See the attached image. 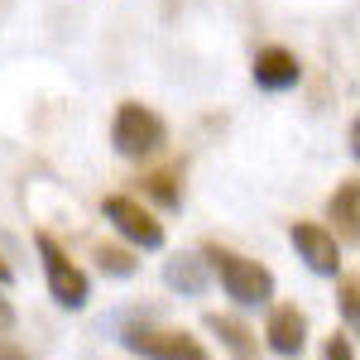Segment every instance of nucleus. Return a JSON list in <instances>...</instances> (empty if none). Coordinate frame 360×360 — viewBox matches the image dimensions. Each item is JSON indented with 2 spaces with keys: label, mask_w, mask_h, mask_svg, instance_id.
<instances>
[{
  "label": "nucleus",
  "mask_w": 360,
  "mask_h": 360,
  "mask_svg": "<svg viewBox=\"0 0 360 360\" xmlns=\"http://www.w3.org/2000/svg\"><path fill=\"white\" fill-rule=\"evenodd\" d=\"M202 259L212 264V274L221 278L226 298L236 307H274V274L231 245H217V240H202Z\"/></svg>",
  "instance_id": "obj_1"
},
{
  "label": "nucleus",
  "mask_w": 360,
  "mask_h": 360,
  "mask_svg": "<svg viewBox=\"0 0 360 360\" xmlns=\"http://www.w3.org/2000/svg\"><path fill=\"white\" fill-rule=\"evenodd\" d=\"M111 149L120 159H159L168 149V125L159 111H149L144 101H120L111 115Z\"/></svg>",
  "instance_id": "obj_2"
},
{
  "label": "nucleus",
  "mask_w": 360,
  "mask_h": 360,
  "mask_svg": "<svg viewBox=\"0 0 360 360\" xmlns=\"http://www.w3.org/2000/svg\"><path fill=\"white\" fill-rule=\"evenodd\" d=\"M34 250H39V264H44V278H49V298L68 312H82L86 298H91V278L68 259V250L58 245L49 231H34Z\"/></svg>",
  "instance_id": "obj_3"
},
{
  "label": "nucleus",
  "mask_w": 360,
  "mask_h": 360,
  "mask_svg": "<svg viewBox=\"0 0 360 360\" xmlns=\"http://www.w3.org/2000/svg\"><path fill=\"white\" fill-rule=\"evenodd\" d=\"M120 346L139 360H212V351L183 327H154V322H135L120 332Z\"/></svg>",
  "instance_id": "obj_4"
},
{
  "label": "nucleus",
  "mask_w": 360,
  "mask_h": 360,
  "mask_svg": "<svg viewBox=\"0 0 360 360\" xmlns=\"http://www.w3.org/2000/svg\"><path fill=\"white\" fill-rule=\"evenodd\" d=\"M101 217L111 221V231L130 250H164V221H159L139 197H130V193L101 197Z\"/></svg>",
  "instance_id": "obj_5"
},
{
  "label": "nucleus",
  "mask_w": 360,
  "mask_h": 360,
  "mask_svg": "<svg viewBox=\"0 0 360 360\" xmlns=\"http://www.w3.org/2000/svg\"><path fill=\"white\" fill-rule=\"evenodd\" d=\"M288 240H293L298 259H303L312 274H322V278L341 274V240L322 221H293L288 226Z\"/></svg>",
  "instance_id": "obj_6"
},
{
  "label": "nucleus",
  "mask_w": 360,
  "mask_h": 360,
  "mask_svg": "<svg viewBox=\"0 0 360 360\" xmlns=\"http://www.w3.org/2000/svg\"><path fill=\"white\" fill-rule=\"evenodd\" d=\"M264 346H269L274 356H283V360L303 356V346H307V317L293 303H274V307H269V317H264Z\"/></svg>",
  "instance_id": "obj_7"
},
{
  "label": "nucleus",
  "mask_w": 360,
  "mask_h": 360,
  "mask_svg": "<svg viewBox=\"0 0 360 360\" xmlns=\"http://www.w3.org/2000/svg\"><path fill=\"white\" fill-rule=\"evenodd\" d=\"M250 77H255L259 91H293V86L303 82V63H298V53H288L283 44H269V49L255 53Z\"/></svg>",
  "instance_id": "obj_8"
},
{
  "label": "nucleus",
  "mask_w": 360,
  "mask_h": 360,
  "mask_svg": "<svg viewBox=\"0 0 360 360\" xmlns=\"http://www.w3.org/2000/svg\"><path fill=\"white\" fill-rule=\"evenodd\" d=\"M327 231L341 245H360V178L336 183V193L327 197Z\"/></svg>",
  "instance_id": "obj_9"
},
{
  "label": "nucleus",
  "mask_w": 360,
  "mask_h": 360,
  "mask_svg": "<svg viewBox=\"0 0 360 360\" xmlns=\"http://www.w3.org/2000/svg\"><path fill=\"white\" fill-rule=\"evenodd\" d=\"M207 332L221 341L231 360H259V336L250 332L240 317H226V312H207Z\"/></svg>",
  "instance_id": "obj_10"
},
{
  "label": "nucleus",
  "mask_w": 360,
  "mask_h": 360,
  "mask_svg": "<svg viewBox=\"0 0 360 360\" xmlns=\"http://www.w3.org/2000/svg\"><path fill=\"white\" fill-rule=\"evenodd\" d=\"M207 274H212V264L202 259V250H197V255H173L164 264V283L173 293H188V298H197V293L207 288Z\"/></svg>",
  "instance_id": "obj_11"
},
{
  "label": "nucleus",
  "mask_w": 360,
  "mask_h": 360,
  "mask_svg": "<svg viewBox=\"0 0 360 360\" xmlns=\"http://www.w3.org/2000/svg\"><path fill=\"white\" fill-rule=\"evenodd\" d=\"M144 197H154L164 212H178L183 207V188H178V173L173 168H159V173H144Z\"/></svg>",
  "instance_id": "obj_12"
},
{
  "label": "nucleus",
  "mask_w": 360,
  "mask_h": 360,
  "mask_svg": "<svg viewBox=\"0 0 360 360\" xmlns=\"http://www.w3.org/2000/svg\"><path fill=\"white\" fill-rule=\"evenodd\" d=\"M96 269L111 278H130L135 274V250L130 245H96Z\"/></svg>",
  "instance_id": "obj_13"
},
{
  "label": "nucleus",
  "mask_w": 360,
  "mask_h": 360,
  "mask_svg": "<svg viewBox=\"0 0 360 360\" xmlns=\"http://www.w3.org/2000/svg\"><path fill=\"white\" fill-rule=\"evenodd\" d=\"M336 312L351 327V336H360V278H341L336 283Z\"/></svg>",
  "instance_id": "obj_14"
},
{
  "label": "nucleus",
  "mask_w": 360,
  "mask_h": 360,
  "mask_svg": "<svg viewBox=\"0 0 360 360\" xmlns=\"http://www.w3.org/2000/svg\"><path fill=\"white\" fill-rule=\"evenodd\" d=\"M322 360H356V351H351V336H327Z\"/></svg>",
  "instance_id": "obj_15"
},
{
  "label": "nucleus",
  "mask_w": 360,
  "mask_h": 360,
  "mask_svg": "<svg viewBox=\"0 0 360 360\" xmlns=\"http://www.w3.org/2000/svg\"><path fill=\"white\" fill-rule=\"evenodd\" d=\"M15 332V307H10V298H0V341Z\"/></svg>",
  "instance_id": "obj_16"
},
{
  "label": "nucleus",
  "mask_w": 360,
  "mask_h": 360,
  "mask_svg": "<svg viewBox=\"0 0 360 360\" xmlns=\"http://www.w3.org/2000/svg\"><path fill=\"white\" fill-rule=\"evenodd\" d=\"M346 139H351V159H356V164H360V115H356V120H351V135H346Z\"/></svg>",
  "instance_id": "obj_17"
},
{
  "label": "nucleus",
  "mask_w": 360,
  "mask_h": 360,
  "mask_svg": "<svg viewBox=\"0 0 360 360\" xmlns=\"http://www.w3.org/2000/svg\"><path fill=\"white\" fill-rule=\"evenodd\" d=\"M0 360H29V356L20 346H10V336H5V341H0Z\"/></svg>",
  "instance_id": "obj_18"
},
{
  "label": "nucleus",
  "mask_w": 360,
  "mask_h": 360,
  "mask_svg": "<svg viewBox=\"0 0 360 360\" xmlns=\"http://www.w3.org/2000/svg\"><path fill=\"white\" fill-rule=\"evenodd\" d=\"M10 283H15V269H10V264L0 259V288H10Z\"/></svg>",
  "instance_id": "obj_19"
}]
</instances>
